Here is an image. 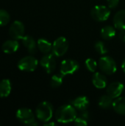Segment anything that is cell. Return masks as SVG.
<instances>
[{
    "label": "cell",
    "mask_w": 125,
    "mask_h": 126,
    "mask_svg": "<svg viewBox=\"0 0 125 126\" xmlns=\"http://www.w3.org/2000/svg\"><path fill=\"white\" fill-rule=\"evenodd\" d=\"M56 120L61 123H69L77 118L76 109L71 105H64L59 107L55 112Z\"/></svg>",
    "instance_id": "cell-1"
},
{
    "label": "cell",
    "mask_w": 125,
    "mask_h": 126,
    "mask_svg": "<svg viewBox=\"0 0 125 126\" xmlns=\"http://www.w3.org/2000/svg\"><path fill=\"white\" fill-rule=\"evenodd\" d=\"M35 114L37 118L41 122H49L53 115V106L46 101L42 102L37 106L35 109Z\"/></svg>",
    "instance_id": "cell-2"
},
{
    "label": "cell",
    "mask_w": 125,
    "mask_h": 126,
    "mask_svg": "<svg viewBox=\"0 0 125 126\" xmlns=\"http://www.w3.org/2000/svg\"><path fill=\"white\" fill-rule=\"evenodd\" d=\"M16 118L22 123L28 126H37L32 111L27 108H21L16 111Z\"/></svg>",
    "instance_id": "cell-3"
},
{
    "label": "cell",
    "mask_w": 125,
    "mask_h": 126,
    "mask_svg": "<svg viewBox=\"0 0 125 126\" xmlns=\"http://www.w3.org/2000/svg\"><path fill=\"white\" fill-rule=\"evenodd\" d=\"M102 72L107 75H112L116 72L117 66L114 59H113L110 56H104L102 57L98 63Z\"/></svg>",
    "instance_id": "cell-4"
},
{
    "label": "cell",
    "mask_w": 125,
    "mask_h": 126,
    "mask_svg": "<svg viewBox=\"0 0 125 126\" xmlns=\"http://www.w3.org/2000/svg\"><path fill=\"white\" fill-rule=\"evenodd\" d=\"M38 64V60L33 56H26L20 59L18 62V68L21 71L33 72L36 69Z\"/></svg>",
    "instance_id": "cell-5"
},
{
    "label": "cell",
    "mask_w": 125,
    "mask_h": 126,
    "mask_svg": "<svg viewBox=\"0 0 125 126\" xmlns=\"http://www.w3.org/2000/svg\"><path fill=\"white\" fill-rule=\"evenodd\" d=\"M69 42L65 37L57 38L52 44V53L57 57L63 56L68 50Z\"/></svg>",
    "instance_id": "cell-6"
},
{
    "label": "cell",
    "mask_w": 125,
    "mask_h": 126,
    "mask_svg": "<svg viewBox=\"0 0 125 126\" xmlns=\"http://www.w3.org/2000/svg\"><path fill=\"white\" fill-rule=\"evenodd\" d=\"M91 14L94 20L97 21H104L109 18L111 10L105 5H97L92 8Z\"/></svg>",
    "instance_id": "cell-7"
},
{
    "label": "cell",
    "mask_w": 125,
    "mask_h": 126,
    "mask_svg": "<svg viewBox=\"0 0 125 126\" xmlns=\"http://www.w3.org/2000/svg\"><path fill=\"white\" fill-rule=\"evenodd\" d=\"M24 25L20 21H13L9 28V35L13 39H22L24 36Z\"/></svg>",
    "instance_id": "cell-8"
},
{
    "label": "cell",
    "mask_w": 125,
    "mask_h": 126,
    "mask_svg": "<svg viewBox=\"0 0 125 126\" xmlns=\"http://www.w3.org/2000/svg\"><path fill=\"white\" fill-rule=\"evenodd\" d=\"M79 66V63L74 60H64L60 64V74L63 76L72 75L78 70Z\"/></svg>",
    "instance_id": "cell-9"
},
{
    "label": "cell",
    "mask_w": 125,
    "mask_h": 126,
    "mask_svg": "<svg viewBox=\"0 0 125 126\" xmlns=\"http://www.w3.org/2000/svg\"><path fill=\"white\" fill-rule=\"evenodd\" d=\"M40 64L48 74L52 73L56 67V61L55 57L52 54L43 55L40 61Z\"/></svg>",
    "instance_id": "cell-10"
},
{
    "label": "cell",
    "mask_w": 125,
    "mask_h": 126,
    "mask_svg": "<svg viewBox=\"0 0 125 126\" xmlns=\"http://www.w3.org/2000/svg\"><path fill=\"white\" fill-rule=\"evenodd\" d=\"M124 90V85L120 82H114L111 83L107 87V94L111 97L117 98L119 97Z\"/></svg>",
    "instance_id": "cell-11"
},
{
    "label": "cell",
    "mask_w": 125,
    "mask_h": 126,
    "mask_svg": "<svg viewBox=\"0 0 125 126\" xmlns=\"http://www.w3.org/2000/svg\"><path fill=\"white\" fill-rule=\"evenodd\" d=\"M19 47V44L15 39H10L4 41L1 46V49L4 52L7 54H11L18 50Z\"/></svg>",
    "instance_id": "cell-12"
},
{
    "label": "cell",
    "mask_w": 125,
    "mask_h": 126,
    "mask_svg": "<svg viewBox=\"0 0 125 126\" xmlns=\"http://www.w3.org/2000/svg\"><path fill=\"white\" fill-rule=\"evenodd\" d=\"M113 24L116 29L125 30V10H119L113 17Z\"/></svg>",
    "instance_id": "cell-13"
},
{
    "label": "cell",
    "mask_w": 125,
    "mask_h": 126,
    "mask_svg": "<svg viewBox=\"0 0 125 126\" xmlns=\"http://www.w3.org/2000/svg\"><path fill=\"white\" fill-rule=\"evenodd\" d=\"M92 82L97 89H104L107 86V79L105 76L99 72H96L92 77Z\"/></svg>",
    "instance_id": "cell-14"
},
{
    "label": "cell",
    "mask_w": 125,
    "mask_h": 126,
    "mask_svg": "<svg viewBox=\"0 0 125 126\" xmlns=\"http://www.w3.org/2000/svg\"><path fill=\"white\" fill-rule=\"evenodd\" d=\"M73 106L80 111L85 110L89 106V100L85 96H80L72 101Z\"/></svg>",
    "instance_id": "cell-15"
},
{
    "label": "cell",
    "mask_w": 125,
    "mask_h": 126,
    "mask_svg": "<svg viewBox=\"0 0 125 126\" xmlns=\"http://www.w3.org/2000/svg\"><path fill=\"white\" fill-rule=\"evenodd\" d=\"M22 43L30 54H35L36 52V43L32 37L30 35H25L23 37Z\"/></svg>",
    "instance_id": "cell-16"
},
{
    "label": "cell",
    "mask_w": 125,
    "mask_h": 126,
    "mask_svg": "<svg viewBox=\"0 0 125 126\" xmlns=\"http://www.w3.org/2000/svg\"><path fill=\"white\" fill-rule=\"evenodd\" d=\"M11 82L8 79L0 81V97H7L11 92Z\"/></svg>",
    "instance_id": "cell-17"
},
{
    "label": "cell",
    "mask_w": 125,
    "mask_h": 126,
    "mask_svg": "<svg viewBox=\"0 0 125 126\" xmlns=\"http://www.w3.org/2000/svg\"><path fill=\"white\" fill-rule=\"evenodd\" d=\"M114 111L122 115H125V97H118L113 102Z\"/></svg>",
    "instance_id": "cell-18"
},
{
    "label": "cell",
    "mask_w": 125,
    "mask_h": 126,
    "mask_svg": "<svg viewBox=\"0 0 125 126\" xmlns=\"http://www.w3.org/2000/svg\"><path fill=\"white\" fill-rule=\"evenodd\" d=\"M37 45H38V48L39 49V50L44 54H48L52 49V44L49 41L44 38L38 39L37 42Z\"/></svg>",
    "instance_id": "cell-19"
},
{
    "label": "cell",
    "mask_w": 125,
    "mask_h": 126,
    "mask_svg": "<svg viewBox=\"0 0 125 126\" xmlns=\"http://www.w3.org/2000/svg\"><path fill=\"white\" fill-rule=\"evenodd\" d=\"M116 35V30L111 25H107L101 30V36L106 40H110Z\"/></svg>",
    "instance_id": "cell-20"
},
{
    "label": "cell",
    "mask_w": 125,
    "mask_h": 126,
    "mask_svg": "<svg viewBox=\"0 0 125 126\" xmlns=\"http://www.w3.org/2000/svg\"><path fill=\"white\" fill-rule=\"evenodd\" d=\"M99 106L104 109H109L113 106V98L108 94L102 96L99 100Z\"/></svg>",
    "instance_id": "cell-21"
},
{
    "label": "cell",
    "mask_w": 125,
    "mask_h": 126,
    "mask_svg": "<svg viewBox=\"0 0 125 126\" xmlns=\"http://www.w3.org/2000/svg\"><path fill=\"white\" fill-rule=\"evenodd\" d=\"M63 75H62L61 74L54 75L51 79V82H50L51 86L52 88H57L60 86L63 83Z\"/></svg>",
    "instance_id": "cell-22"
},
{
    "label": "cell",
    "mask_w": 125,
    "mask_h": 126,
    "mask_svg": "<svg viewBox=\"0 0 125 126\" xmlns=\"http://www.w3.org/2000/svg\"><path fill=\"white\" fill-rule=\"evenodd\" d=\"M10 19V14L7 11L3 9H0V26L7 25Z\"/></svg>",
    "instance_id": "cell-23"
},
{
    "label": "cell",
    "mask_w": 125,
    "mask_h": 126,
    "mask_svg": "<svg viewBox=\"0 0 125 126\" xmlns=\"http://www.w3.org/2000/svg\"><path fill=\"white\" fill-rule=\"evenodd\" d=\"M94 47H95V49L97 50V52L101 55H105L108 52V49H107L105 44L101 41H97L94 44Z\"/></svg>",
    "instance_id": "cell-24"
},
{
    "label": "cell",
    "mask_w": 125,
    "mask_h": 126,
    "mask_svg": "<svg viewBox=\"0 0 125 126\" xmlns=\"http://www.w3.org/2000/svg\"><path fill=\"white\" fill-rule=\"evenodd\" d=\"M85 66L90 72H94L97 68V63L93 58H88L85 61Z\"/></svg>",
    "instance_id": "cell-25"
},
{
    "label": "cell",
    "mask_w": 125,
    "mask_h": 126,
    "mask_svg": "<svg viewBox=\"0 0 125 126\" xmlns=\"http://www.w3.org/2000/svg\"><path fill=\"white\" fill-rule=\"evenodd\" d=\"M74 124L77 126H85L88 125V123L86 120L78 117L74 120Z\"/></svg>",
    "instance_id": "cell-26"
},
{
    "label": "cell",
    "mask_w": 125,
    "mask_h": 126,
    "mask_svg": "<svg viewBox=\"0 0 125 126\" xmlns=\"http://www.w3.org/2000/svg\"><path fill=\"white\" fill-rule=\"evenodd\" d=\"M107 2H108V7L113 9L117 7V5L119 4V0H107Z\"/></svg>",
    "instance_id": "cell-27"
},
{
    "label": "cell",
    "mask_w": 125,
    "mask_h": 126,
    "mask_svg": "<svg viewBox=\"0 0 125 126\" xmlns=\"http://www.w3.org/2000/svg\"><path fill=\"white\" fill-rule=\"evenodd\" d=\"M79 117H81V118H83V119H85V120H88V117H89V114H88V112L87 111L83 110V111H81V112H80Z\"/></svg>",
    "instance_id": "cell-28"
},
{
    "label": "cell",
    "mask_w": 125,
    "mask_h": 126,
    "mask_svg": "<svg viewBox=\"0 0 125 126\" xmlns=\"http://www.w3.org/2000/svg\"><path fill=\"white\" fill-rule=\"evenodd\" d=\"M119 36V38H120L123 42H125V30H121V32H120Z\"/></svg>",
    "instance_id": "cell-29"
},
{
    "label": "cell",
    "mask_w": 125,
    "mask_h": 126,
    "mask_svg": "<svg viewBox=\"0 0 125 126\" xmlns=\"http://www.w3.org/2000/svg\"><path fill=\"white\" fill-rule=\"evenodd\" d=\"M122 69H123V71L125 72V59L123 61V62H122Z\"/></svg>",
    "instance_id": "cell-30"
},
{
    "label": "cell",
    "mask_w": 125,
    "mask_h": 126,
    "mask_svg": "<svg viewBox=\"0 0 125 126\" xmlns=\"http://www.w3.org/2000/svg\"><path fill=\"white\" fill-rule=\"evenodd\" d=\"M55 123H46V124H44V126H55Z\"/></svg>",
    "instance_id": "cell-31"
}]
</instances>
